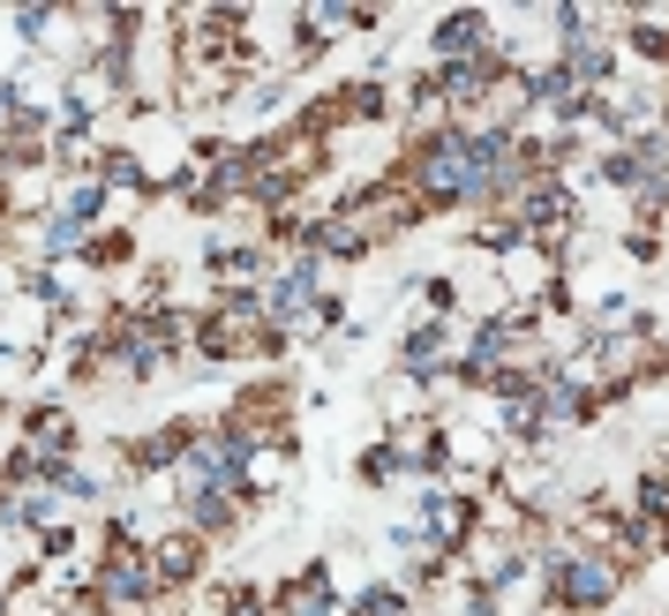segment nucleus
I'll return each mask as SVG.
<instances>
[{
    "mask_svg": "<svg viewBox=\"0 0 669 616\" xmlns=\"http://www.w3.org/2000/svg\"><path fill=\"white\" fill-rule=\"evenodd\" d=\"M617 586H625V564H617V556H557V564H549V594L572 602V609H602Z\"/></svg>",
    "mask_w": 669,
    "mask_h": 616,
    "instance_id": "1",
    "label": "nucleus"
},
{
    "mask_svg": "<svg viewBox=\"0 0 669 616\" xmlns=\"http://www.w3.org/2000/svg\"><path fill=\"white\" fill-rule=\"evenodd\" d=\"M196 564H204V541L181 534V541H159V556H151V572H159V586H173V579H196Z\"/></svg>",
    "mask_w": 669,
    "mask_h": 616,
    "instance_id": "2",
    "label": "nucleus"
},
{
    "mask_svg": "<svg viewBox=\"0 0 669 616\" xmlns=\"http://www.w3.org/2000/svg\"><path fill=\"white\" fill-rule=\"evenodd\" d=\"M354 23H377V15H369V8H301V39L309 45L338 39V31H354Z\"/></svg>",
    "mask_w": 669,
    "mask_h": 616,
    "instance_id": "3",
    "label": "nucleus"
},
{
    "mask_svg": "<svg viewBox=\"0 0 669 616\" xmlns=\"http://www.w3.org/2000/svg\"><path fill=\"white\" fill-rule=\"evenodd\" d=\"M399 609H407V594L377 586V594H362V609H354V616H399Z\"/></svg>",
    "mask_w": 669,
    "mask_h": 616,
    "instance_id": "4",
    "label": "nucleus"
},
{
    "mask_svg": "<svg viewBox=\"0 0 669 616\" xmlns=\"http://www.w3.org/2000/svg\"><path fill=\"white\" fill-rule=\"evenodd\" d=\"M226 616H263V602L256 594H226Z\"/></svg>",
    "mask_w": 669,
    "mask_h": 616,
    "instance_id": "5",
    "label": "nucleus"
}]
</instances>
